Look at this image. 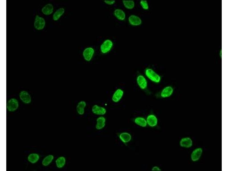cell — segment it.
I'll use <instances>...</instances> for the list:
<instances>
[{"instance_id":"cb8c5ba5","label":"cell","mask_w":228,"mask_h":171,"mask_svg":"<svg viewBox=\"0 0 228 171\" xmlns=\"http://www.w3.org/2000/svg\"><path fill=\"white\" fill-rule=\"evenodd\" d=\"M135 122L137 125L143 127H146L147 124L146 121L144 118L141 117L136 118L135 119Z\"/></svg>"},{"instance_id":"6da1fadb","label":"cell","mask_w":228,"mask_h":171,"mask_svg":"<svg viewBox=\"0 0 228 171\" xmlns=\"http://www.w3.org/2000/svg\"><path fill=\"white\" fill-rule=\"evenodd\" d=\"M113 46V41L109 39H106L101 44L100 46V51L103 54H107L110 51Z\"/></svg>"},{"instance_id":"5b68a950","label":"cell","mask_w":228,"mask_h":171,"mask_svg":"<svg viewBox=\"0 0 228 171\" xmlns=\"http://www.w3.org/2000/svg\"><path fill=\"white\" fill-rule=\"evenodd\" d=\"M106 121V119L104 116H99L96 120L95 129L97 130H101L103 129L105 126Z\"/></svg>"},{"instance_id":"83f0119b","label":"cell","mask_w":228,"mask_h":171,"mask_svg":"<svg viewBox=\"0 0 228 171\" xmlns=\"http://www.w3.org/2000/svg\"><path fill=\"white\" fill-rule=\"evenodd\" d=\"M152 171H160L161 170L159 167L157 166H154L152 168Z\"/></svg>"},{"instance_id":"ffe728a7","label":"cell","mask_w":228,"mask_h":171,"mask_svg":"<svg viewBox=\"0 0 228 171\" xmlns=\"http://www.w3.org/2000/svg\"><path fill=\"white\" fill-rule=\"evenodd\" d=\"M65 11V9L63 7H61L57 9L53 15V20L55 21L58 20L64 14Z\"/></svg>"},{"instance_id":"8992f818","label":"cell","mask_w":228,"mask_h":171,"mask_svg":"<svg viewBox=\"0 0 228 171\" xmlns=\"http://www.w3.org/2000/svg\"><path fill=\"white\" fill-rule=\"evenodd\" d=\"M19 106V103L17 100L12 98L8 101L7 104V108L8 111L13 112L17 109Z\"/></svg>"},{"instance_id":"d4e9b609","label":"cell","mask_w":228,"mask_h":171,"mask_svg":"<svg viewBox=\"0 0 228 171\" xmlns=\"http://www.w3.org/2000/svg\"><path fill=\"white\" fill-rule=\"evenodd\" d=\"M123 3L124 7L128 9H133L135 5L134 1L132 0H123Z\"/></svg>"},{"instance_id":"2e32d148","label":"cell","mask_w":228,"mask_h":171,"mask_svg":"<svg viewBox=\"0 0 228 171\" xmlns=\"http://www.w3.org/2000/svg\"><path fill=\"white\" fill-rule=\"evenodd\" d=\"M113 13L115 17L119 20L123 21L125 18V14L123 10L121 9H115Z\"/></svg>"},{"instance_id":"44dd1931","label":"cell","mask_w":228,"mask_h":171,"mask_svg":"<svg viewBox=\"0 0 228 171\" xmlns=\"http://www.w3.org/2000/svg\"><path fill=\"white\" fill-rule=\"evenodd\" d=\"M119 138L123 142L127 143L130 141L131 136L129 133L127 132H123L119 135Z\"/></svg>"},{"instance_id":"7402d4cb","label":"cell","mask_w":228,"mask_h":171,"mask_svg":"<svg viewBox=\"0 0 228 171\" xmlns=\"http://www.w3.org/2000/svg\"><path fill=\"white\" fill-rule=\"evenodd\" d=\"M39 155L36 153H32L29 154L28 157V160L29 162L32 164H34L39 160Z\"/></svg>"},{"instance_id":"277c9868","label":"cell","mask_w":228,"mask_h":171,"mask_svg":"<svg viewBox=\"0 0 228 171\" xmlns=\"http://www.w3.org/2000/svg\"><path fill=\"white\" fill-rule=\"evenodd\" d=\"M91 111L93 114L96 115L104 116L106 113L107 110L104 107L94 104L91 107Z\"/></svg>"},{"instance_id":"30bf717a","label":"cell","mask_w":228,"mask_h":171,"mask_svg":"<svg viewBox=\"0 0 228 171\" xmlns=\"http://www.w3.org/2000/svg\"><path fill=\"white\" fill-rule=\"evenodd\" d=\"M128 21L131 25L134 26L139 25L142 23V20L139 17L133 15L129 16Z\"/></svg>"},{"instance_id":"8fae6325","label":"cell","mask_w":228,"mask_h":171,"mask_svg":"<svg viewBox=\"0 0 228 171\" xmlns=\"http://www.w3.org/2000/svg\"><path fill=\"white\" fill-rule=\"evenodd\" d=\"M20 99L24 103L28 104L31 101V97L29 93L27 91L23 90L21 91L19 94Z\"/></svg>"},{"instance_id":"5bb4252c","label":"cell","mask_w":228,"mask_h":171,"mask_svg":"<svg viewBox=\"0 0 228 171\" xmlns=\"http://www.w3.org/2000/svg\"><path fill=\"white\" fill-rule=\"evenodd\" d=\"M202 149L201 148L195 149L193 151L191 155V158L193 161H196L200 158L202 153Z\"/></svg>"},{"instance_id":"52a82bcc","label":"cell","mask_w":228,"mask_h":171,"mask_svg":"<svg viewBox=\"0 0 228 171\" xmlns=\"http://www.w3.org/2000/svg\"><path fill=\"white\" fill-rule=\"evenodd\" d=\"M45 24V22L44 19L38 15H36L34 23V27L35 28L38 30L42 29L44 28Z\"/></svg>"},{"instance_id":"7c38bea8","label":"cell","mask_w":228,"mask_h":171,"mask_svg":"<svg viewBox=\"0 0 228 171\" xmlns=\"http://www.w3.org/2000/svg\"><path fill=\"white\" fill-rule=\"evenodd\" d=\"M137 83L140 87L143 89H145L147 86V82L145 78L142 75L138 76L137 78Z\"/></svg>"},{"instance_id":"ac0fdd59","label":"cell","mask_w":228,"mask_h":171,"mask_svg":"<svg viewBox=\"0 0 228 171\" xmlns=\"http://www.w3.org/2000/svg\"><path fill=\"white\" fill-rule=\"evenodd\" d=\"M66 162V158L63 156H61L58 157L55 161L56 166L59 168H63L65 166Z\"/></svg>"},{"instance_id":"4316f807","label":"cell","mask_w":228,"mask_h":171,"mask_svg":"<svg viewBox=\"0 0 228 171\" xmlns=\"http://www.w3.org/2000/svg\"><path fill=\"white\" fill-rule=\"evenodd\" d=\"M105 4L108 5H112L115 3V1L112 0H105L104 1Z\"/></svg>"},{"instance_id":"4fadbf2b","label":"cell","mask_w":228,"mask_h":171,"mask_svg":"<svg viewBox=\"0 0 228 171\" xmlns=\"http://www.w3.org/2000/svg\"><path fill=\"white\" fill-rule=\"evenodd\" d=\"M173 91V89L172 86H166L162 90L160 95L163 98L169 97L172 94Z\"/></svg>"},{"instance_id":"9a60e30c","label":"cell","mask_w":228,"mask_h":171,"mask_svg":"<svg viewBox=\"0 0 228 171\" xmlns=\"http://www.w3.org/2000/svg\"><path fill=\"white\" fill-rule=\"evenodd\" d=\"M192 141L190 137H187L182 138L180 142V145L182 147L188 148L192 145Z\"/></svg>"},{"instance_id":"9c48e42d","label":"cell","mask_w":228,"mask_h":171,"mask_svg":"<svg viewBox=\"0 0 228 171\" xmlns=\"http://www.w3.org/2000/svg\"><path fill=\"white\" fill-rule=\"evenodd\" d=\"M123 94L124 92L122 89L120 88L116 89L112 95V101L115 103L119 102L122 97Z\"/></svg>"},{"instance_id":"d6986e66","label":"cell","mask_w":228,"mask_h":171,"mask_svg":"<svg viewBox=\"0 0 228 171\" xmlns=\"http://www.w3.org/2000/svg\"><path fill=\"white\" fill-rule=\"evenodd\" d=\"M53 9V5L51 4L48 3L42 8V11L44 14L48 15L52 13Z\"/></svg>"},{"instance_id":"e0dca14e","label":"cell","mask_w":228,"mask_h":171,"mask_svg":"<svg viewBox=\"0 0 228 171\" xmlns=\"http://www.w3.org/2000/svg\"><path fill=\"white\" fill-rule=\"evenodd\" d=\"M146 121L148 124L151 127L156 126L158 123V119L156 117L152 114L148 116Z\"/></svg>"},{"instance_id":"3957f363","label":"cell","mask_w":228,"mask_h":171,"mask_svg":"<svg viewBox=\"0 0 228 171\" xmlns=\"http://www.w3.org/2000/svg\"><path fill=\"white\" fill-rule=\"evenodd\" d=\"M94 54V49L93 47L89 46L84 48L82 52V55L84 60L89 62L92 60Z\"/></svg>"},{"instance_id":"ba28073f","label":"cell","mask_w":228,"mask_h":171,"mask_svg":"<svg viewBox=\"0 0 228 171\" xmlns=\"http://www.w3.org/2000/svg\"><path fill=\"white\" fill-rule=\"evenodd\" d=\"M87 104L84 100H81L77 103L76 107V110L77 114L80 115L84 114Z\"/></svg>"},{"instance_id":"484cf974","label":"cell","mask_w":228,"mask_h":171,"mask_svg":"<svg viewBox=\"0 0 228 171\" xmlns=\"http://www.w3.org/2000/svg\"><path fill=\"white\" fill-rule=\"evenodd\" d=\"M140 4L143 9L146 10L148 9L149 6L146 0H142L140 1Z\"/></svg>"},{"instance_id":"7a4b0ae2","label":"cell","mask_w":228,"mask_h":171,"mask_svg":"<svg viewBox=\"0 0 228 171\" xmlns=\"http://www.w3.org/2000/svg\"><path fill=\"white\" fill-rule=\"evenodd\" d=\"M145 74L147 77L153 82L158 83L161 80L160 76L151 69H146Z\"/></svg>"},{"instance_id":"603a6c76","label":"cell","mask_w":228,"mask_h":171,"mask_svg":"<svg viewBox=\"0 0 228 171\" xmlns=\"http://www.w3.org/2000/svg\"><path fill=\"white\" fill-rule=\"evenodd\" d=\"M54 156L51 154L45 157L42 161V164L44 166H47L50 164L54 159Z\"/></svg>"}]
</instances>
